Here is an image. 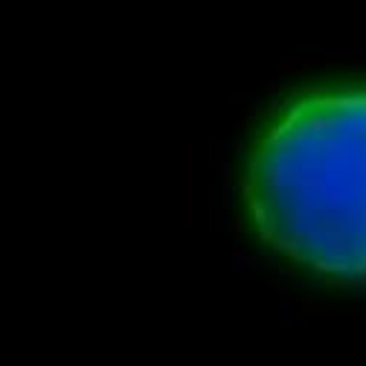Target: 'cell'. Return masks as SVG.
I'll use <instances>...</instances> for the list:
<instances>
[{"label":"cell","instance_id":"cell-1","mask_svg":"<svg viewBox=\"0 0 366 366\" xmlns=\"http://www.w3.org/2000/svg\"><path fill=\"white\" fill-rule=\"evenodd\" d=\"M242 204L253 236L332 285H366V84L305 87L247 149Z\"/></svg>","mask_w":366,"mask_h":366}]
</instances>
